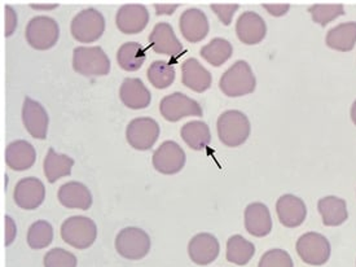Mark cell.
<instances>
[{
  "label": "cell",
  "instance_id": "1",
  "mask_svg": "<svg viewBox=\"0 0 356 267\" xmlns=\"http://www.w3.org/2000/svg\"><path fill=\"white\" fill-rule=\"evenodd\" d=\"M216 129L220 142L232 148L243 145L252 131L249 118L240 111H227L219 115Z\"/></svg>",
  "mask_w": 356,
  "mask_h": 267
},
{
  "label": "cell",
  "instance_id": "2",
  "mask_svg": "<svg viewBox=\"0 0 356 267\" xmlns=\"http://www.w3.org/2000/svg\"><path fill=\"white\" fill-rule=\"evenodd\" d=\"M255 86L257 81L253 70L244 60H238L237 63H234L232 67L225 70V74L219 81L220 91L229 97L249 95L254 92Z\"/></svg>",
  "mask_w": 356,
  "mask_h": 267
},
{
  "label": "cell",
  "instance_id": "3",
  "mask_svg": "<svg viewBox=\"0 0 356 267\" xmlns=\"http://www.w3.org/2000/svg\"><path fill=\"white\" fill-rule=\"evenodd\" d=\"M61 238L73 248H90L97 238V226L88 217L74 216L61 225Z\"/></svg>",
  "mask_w": 356,
  "mask_h": 267
},
{
  "label": "cell",
  "instance_id": "4",
  "mask_svg": "<svg viewBox=\"0 0 356 267\" xmlns=\"http://www.w3.org/2000/svg\"><path fill=\"white\" fill-rule=\"evenodd\" d=\"M73 69L82 76H106L111 72V60L102 47H76L73 52Z\"/></svg>",
  "mask_w": 356,
  "mask_h": 267
},
{
  "label": "cell",
  "instance_id": "5",
  "mask_svg": "<svg viewBox=\"0 0 356 267\" xmlns=\"http://www.w3.org/2000/svg\"><path fill=\"white\" fill-rule=\"evenodd\" d=\"M114 245L121 257L139 261L149 253V235L139 227H126L118 232Z\"/></svg>",
  "mask_w": 356,
  "mask_h": 267
},
{
  "label": "cell",
  "instance_id": "6",
  "mask_svg": "<svg viewBox=\"0 0 356 267\" xmlns=\"http://www.w3.org/2000/svg\"><path fill=\"white\" fill-rule=\"evenodd\" d=\"M60 37L58 24L47 16H38L29 21L25 38L30 47L37 51H47L56 46Z\"/></svg>",
  "mask_w": 356,
  "mask_h": 267
},
{
  "label": "cell",
  "instance_id": "7",
  "mask_svg": "<svg viewBox=\"0 0 356 267\" xmlns=\"http://www.w3.org/2000/svg\"><path fill=\"white\" fill-rule=\"evenodd\" d=\"M300 259L311 266H323L330 257V243L318 232L303 234L296 244Z\"/></svg>",
  "mask_w": 356,
  "mask_h": 267
},
{
  "label": "cell",
  "instance_id": "8",
  "mask_svg": "<svg viewBox=\"0 0 356 267\" xmlns=\"http://www.w3.org/2000/svg\"><path fill=\"white\" fill-rule=\"evenodd\" d=\"M72 35L81 43H92L100 38L105 31V19L95 8L81 10L72 21Z\"/></svg>",
  "mask_w": 356,
  "mask_h": 267
},
{
  "label": "cell",
  "instance_id": "9",
  "mask_svg": "<svg viewBox=\"0 0 356 267\" xmlns=\"http://www.w3.org/2000/svg\"><path fill=\"white\" fill-rule=\"evenodd\" d=\"M160 124L150 117L132 120L126 129V139L132 148L148 151L160 138Z\"/></svg>",
  "mask_w": 356,
  "mask_h": 267
},
{
  "label": "cell",
  "instance_id": "10",
  "mask_svg": "<svg viewBox=\"0 0 356 267\" xmlns=\"http://www.w3.org/2000/svg\"><path fill=\"white\" fill-rule=\"evenodd\" d=\"M160 112L162 117L169 122H178L184 117H202L204 112L201 105L189 96L174 92L165 96L160 103Z\"/></svg>",
  "mask_w": 356,
  "mask_h": 267
},
{
  "label": "cell",
  "instance_id": "11",
  "mask_svg": "<svg viewBox=\"0 0 356 267\" xmlns=\"http://www.w3.org/2000/svg\"><path fill=\"white\" fill-rule=\"evenodd\" d=\"M153 166L160 174H178L186 165V152L178 143L166 140L153 153Z\"/></svg>",
  "mask_w": 356,
  "mask_h": 267
},
{
  "label": "cell",
  "instance_id": "12",
  "mask_svg": "<svg viewBox=\"0 0 356 267\" xmlns=\"http://www.w3.org/2000/svg\"><path fill=\"white\" fill-rule=\"evenodd\" d=\"M44 199H46V187L43 181L34 177L21 179L15 187L13 200L21 209H37L43 204Z\"/></svg>",
  "mask_w": 356,
  "mask_h": 267
},
{
  "label": "cell",
  "instance_id": "13",
  "mask_svg": "<svg viewBox=\"0 0 356 267\" xmlns=\"http://www.w3.org/2000/svg\"><path fill=\"white\" fill-rule=\"evenodd\" d=\"M22 122L33 138L40 140L47 138L49 124L47 112L43 105L29 96L25 97L22 105Z\"/></svg>",
  "mask_w": 356,
  "mask_h": 267
},
{
  "label": "cell",
  "instance_id": "14",
  "mask_svg": "<svg viewBox=\"0 0 356 267\" xmlns=\"http://www.w3.org/2000/svg\"><path fill=\"white\" fill-rule=\"evenodd\" d=\"M115 24L123 34H139L149 24V10L143 4H124L117 12Z\"/></svg>",
  "mask_w": 356,
  "mask_h": 267
},
{
  "label": "cell",
  "instance_id": "15",
  "mask_svg": "<svg viewBox=\"0 0 356 267\" xmlns=\"http://www.w3.org/2000/svg\"><path fill=\"white\" fill-rule=\"evenodd\" d=\"M220 252V244L218 238L207 234L201 232L191 238L188 244L189 258L200 266H207L216 261Z\"/></svg>",
  "mask_w": 356,
  "mask_h": 267
},
{
  "label": "cell",
  "instance_id": "16",
  "mask_svg": "<svg viewBox=\"0 0 356 267\" xmlns=\"http://www.w3.org/2000/svg\"><path fill=\"white\" fill-rule=\"evenodd\" d=\"M180 33L189 43H198L207 38L210 24L207 15L198 8L184 10L179 19Z\"/></svg>",
  "mask_w": 356,
  "mask_h": 267
},
{
  "label": "cell",
  "instance_id": "17",
  "mask_svg": "<svg viewBox=\"0 0 356 267\" xmlns=\"http://www.w3.org/2000/svg\"><path fill=\"white\" fill-rule=\"evenodd\" d=\"M149 44L152 49L160 55L177 58L183 54V44L168 22H160L154 26L150 33Z\"/></svg>",
  "mask_w": 356,
  "mask_h": 267
},
{
  "label": "cell",
  "instance_id": "18",
  "mask_svg": "<svg viewBox=\"0 0 356 267\" xmlns=\"http://www.w3.org/2000/svg\"><path fill=\"white\" fill-rule=\"evenodd\" d=\"M276 213L282 226L296 229L306 220L307 208L300 197L294 195H284L276 202Z\"/></svg>",
  "mask_w": 356,
  "mask_h": 267
},
{
  "label": "cell",
  "instance_id": "19",
  "mask_svg": "<svg viewBox=\"0 0 356 267\" xmlns=\"http://www.w3.org/2000/svg\"><path fill=\"white\" fill-rule=\"evenodd\" d=\"M236 34L244 44L253 46L261 43L266 34L267 26L264 19L253 10L244 12L236 24Z\"/></svg>",
  "mask_w": 356,
  "mask_h": 267
},
{
  "label": "cell",
  "instance_id": "20",
  "mask_svg": "<svg viewBox=\"0 0 356 267\" xmlns=\"http://www.w3.org/2000/svg\"><path fill=\"white\" fill-rule=\"evenodd\" d=\"M245 229L255 238H264L272 231L270 209L262 202H253L246 207L244 213Z\"/></svg>",
  "mask_w": 356,
  "mask_h": 267
},
{
  "label": "cell",
  "instance_id": "21",
  "mask_svg": "<svg viewBox=\"0 0 356 267\" xmlns=\"http://www.w3.org/2000/svg\"><path fill=\"white\" fill-rule=\"evenodd\" d=\"M181 82L195 92H205L213 83L211 73L195 58H188L181 64Z\"/></svg>",
  "mask_w": 356,
  "mask_h": 267
},
{
  "label": "cell",
  "instance_id": "22",
  "mask_svg": "<svg viewBox=\"0 0 356 267\" xmlns=\"http://www.w3.org/2000/svg\"><path fill=\"white\" fill-rule=\"evenodd\" d=\"M58 201L67 209L88 210L92 205V195L83 183L67 181L57 192Z\"/></svg>",
  "mask_w": 356,
  "mask_h": 267
},
{
  "label": "cell",
  "instance_id": "23",
  "mask_svg": "<svg viewBox=\"0 0 356 267\" xmlns=\"http://www.w3.org/2000/svg\"><path fill=\"white\" fill-rule=\"evenodd\" d=\"M120 97L127 108L139 111L148 108L152 94L139 78H126L120 88Z\"/></svg>",
  "mask_w": 356,
  "mask_h": 267
},
{
  "label": "cell",
  "instance_id": "24",
  "mask_svg": "<svg viewBox=\"0 0 356 267\" xmlns=\"http://www.w3.org/2000/svg\"><path fill=\"white\" fill-rule=\"evenodd\" d=\"M35 160V148L26 140H15L8 144L6 149V163L15 172L29 170L30 168H33Z\"/></svg>",
  "mask_w": 356,
  "mask_h": 267
},
{
  "label": "cell",
  "instance_id": "25",
  "mask_svg": "<svg viewBox=\"0 0 356 267\" xmlns=\"http://www.w3.org/2000/svg\"><path fill=\"white\" fill-rule=\"evenodd\" d=\"M318 210L323 218V223L328 227L341 226L348 218L346 201L336 196H327L320 199Z\"/></svg>",
  "mask_w": 356,
  "mask_h": 267
},
{
  "label": "cell",
  "instance_id": "26",
  "mask_svg": "<svg viewBox=\"0 0 356 267\" xmlns=\"http://www.w3.org/2000/svg\"><path fill=\"white\" fill-rule=\"evenodd\" d=\"M327 46L339 52H348L356 44V22H343L330 29L327 34Z\"/></svg>",
  "mask_w": 356,
  "mask_h": 267
},
{
  "label": "cell",
  "instance_id": "27",
  "mask_svg": "<svg viewBox=\"0 0 356 267\" xmlns=\"http://www.w3.org/2000/svg\"><path fill=\"white\" fill-rule=\"evenodd\" d=\"M74 166V160L66 154L57 153L54 148L48 149L47 156L43 163L44 175L47 177L49 183H55L60 178L69 177Z\"/></svg>",
  "mask_w": 356,
  "mask_h": 267
},
{
  "label": "cell",
  "instance_id": "28",
  "mask_svg": "<svg viewBox=\"0 0 356 267\" xmlns=\"http://www.w3.org/2000/svg\"><path fill=\"white\" fill-rule=\"evenodd\" d=\"M181 139L193 151H204L211 142L210 129L202 121L187 122L180 130Z\"/></svg>",
  "mask_w": 356,
  "mask_h": 267
},
{
  "label": "cell",
  "instance_id": "29",
  "mask_svg": "<svg viewBox=\"0 0 356 267\" xmlns=\"http://www.w3.org/2000/svg\"><path fill=\"white\" fill-rule=\"evenodd\" d=\"M147 60L145 48L138 42H127L117 52V63L126 72L139 70Z\"/></svg>",
  "mask_w": 356,
  "mask_h": 267
},
{
  "label": "cell",
  "instance_id": "30",
  "mask_svg": "<svg viewBox=\"0 0 356 267\" xmlns=\"http://www.w3.org/2000/svg\"><path fill=\"white\" fill-rule=\"evenodd\" d=\"M255 254L253 243L243 238L241 235H234L227 241V261L237 266L248 265Z\"/></svg>",
  "mask_w": 356,
  "mask_h": 267
},
{
  "label": "cell",
  "instance_id": "31",
  "mask_svg": "<svg viewBox=\"0 0 356 267\" xmlns=\"http://www.w3.org/2000/svg\"><path fill=\"white\" fill-rule=\"evenodd\" d=\"M234 47L232 44L223 38L213 39L209 44L204 46L200 51V55L213 67H220L232 58Z\"/></svg>",
  "mask_w": 356,
  "mask_h": 267
},
{
  "label": "cell",
  "instance_id": "32",
  "mask_svg": "<svg viewBox=\"0 0 356 267\" xmlns=\"http://www.w3.org/2000/svg\"><path fill=\"white\" fill-rule=\"evenodd\" d=\"M150 85L159 90H165L175 81V67L166 61H154L147 72Z\"/></svg>",
  "mask_w": 356,
  "mask_h": 267
},
{
  "label": "cell",
  "instance_id": "33",
  "mask_svg": "<svg viewBox=\"0 0 356 267\" xmlns=\"http://www.w3.org/2000/svg\"><path fill=\"white\" fill-rule=\"evenodd\" d=\"M54 240V227L47 220L34 222L28 231V244L31 249L46 248Z\"/></svg>",
  "mask_w": 356,
  "mask_h": 267
},
{
  "label": "cell",
  "instance_id": "34",
  "mask_svg": "<svg viewBox=\"0 0 356 267\" xmlns=\"http://www.w3.org/2000/svg\"><path fill=\"white\" fill-rule=\"evenodd\" d=\"M312 21L321 26H327L332 21L345 15L343 4H315L309 8Z\"/></svg>",
  "mask_w": 356,
  "mask_h": 267
},
{
  "label": "cell",
  "instance_id": "35",
  "mask_svg": "<svg viewBox=\"0 0 356 267\" xmlns=\"http://www.w3.org/2000/svg\"><path fill=\"white\" fill-rule=\"evenodd\" d=\"M44 267H76L78 261L73 253L63 248H54L43 259Z\"/></svg>",
  "mask_w": 356,
  "mask_h": 267
},
{
  "label": "cell",
  "instance_id": "36",
  "mask_svg": "<svg viewBox=\"0 0 356 267\" xmlns=\"http://www.w3.org/2000/svg\"><path fill=\"white\" fill-rule=\"evenodd\" d=\"M258 267H294V264L286 250L271 249L263 254Z\"/></svg>",
  "mask_w": 356,
  "mask_h": 267
},
{
  "label": "cell",
  "instance_id": "37",
  "mask_svg": "<svg viewBox=\"0 0 356 267\" xmlns=\"http://www.w3.org/2000/svg\"><path fill=\"white\" fill-rule=\"evenodd\" d=\"M210 8L218 16L219 21L225 26H228L232 22V17L240 8V6L238 4H211Z\"/></svg>",
  "mask_w": 356,
  "mask_h": 267
},
{
  "label": "cell",
  "instance_id": "38",
  "mask_svg": "<svg viewBox=\"0 0 356 267\" xmlns=\"http://www.w3.org/2000/svg\"><path fill=\"white\" fill-rule=\"evenodd\" d=\"M17 28V13L15 10L6 6V37H10Z\"/></svg>",
  "mask_w": 356,
  "mask_h": 267
},
{
  "label": "cell",
  "instance_id": "39",
  "mask_svg": "<svg viewBox=\"0 0 356 267\" xmlns=\"http://www.w3.org/2000/svg\"><path fill=\"white\" fill-rule=\"evenodd\" d=\"M17 235V227L15 220L10 218V216H6V245L10 247V244L15 241Z\"/></svg>",
  "mask_w": 356,
  "mask_h": 267
},
{
  "label": "cell",
  "instance_id": "40",
  "mask_svg": "<svg viewBox=\"0 0 356 267\" xmlns=\"http://www.w3.org/2000/svg\"><path fill=\"white\" fill-rule=\"evenodd\" d=\"M263 8H266V10L273 17H282L288 13L291 6L289 4H267V3H264Z\"/></svg>",
  "mask_w": 356,
  "mask_h": 267
},
{
  "label": "cell",
  "instance_id": "41",
  "mask_svg": "<svg viewBox=\"0 0 356 267\" xmlns=\"http://www.w3.org/2000/svg\"><path fill=\"white\" fill-rule=\"evenodd\" d=\"M157 15H172L178 10L179 4H154Z\"/></svg>",
  "mask_w": 356,
  "mask_h": 267
},
{
  "label": "cell",
  "instance_id": "42",
  "mask_svg": "<svg viewBox=\"0 0 356 267\" xmlns=\"http://www.w3.org/2000/svg\"><path fill=\"white\" fill-rule=\"evenodd\" d=\"M30 7H31L33 10H51L57 8L58 4H56V3H52V4H38V3L34 4V3H31Z\"/></svg>",
  "mask_w": 356,
  "mask_h": 267
},
{
  "label": "cell",
  "instance_id": "43",
  "mask_svg": "<svg viewBox=\"0 0 356 267\" xmlns=\"http://www.w3.org/2000/svg\"><path fill=\"white\" fill-rule=\"evenodd\" d=\"M351 120L356 124V100L354 102L353 106H351Z\"/></svg>",
  "mask_w": 356,
  "mask_h": 267
}]
</instances>
